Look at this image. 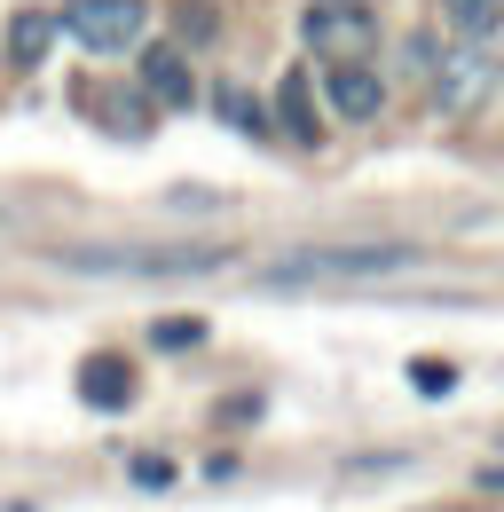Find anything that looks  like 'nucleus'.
I'll list each match as a JSON object with an SVG mask.
<instances>
[{"label": "nucleus", "instance_id": "13", "mask_svg": "<svg viewBox=\"0 0 504 512\" xmlns=\"http://www.w3.org/2000/svg\"><path fill=\"white\" fill-rule=\"evenodd\" d=\"M221 119H229V127H245L252 142L268 134V119H260V103H252V95H237V87H221Z\"/></svg>", "mask_w": 504, "mask_h": 512}, {"label": "nucleus", "instance_id": "1", "mask_svg": "<svg viewBox=\"0 0 504 512\" xmlns=\"http://www.w3.org/2000/svg\"><path fill=\"white\" fill-rule=\"evenodd\" d=\"M237 245H134V237H103V245H56V268L79 276H189V268H229Z\"/></svg>", "mask_w": 504, "mask_h": 512}, {"label": "nucleus", "instance_id": "16", "mask_svg": "<svg viewBox=\"0 0 504 512\" xmlns=\"http://www.w3.org/2000/svg\"><path fill=\"white\" fill-rule=\"evenodd\" d=\"M410 379L426 386V394H441V386H449V363H410Z\"/></svg>", "mask_w": 504, "mask_h": 512}, {"label": "nucleus", "instance_id": "9", "mask_svg": "<svg viewBox=\"0 0 504 512\" xmlns=\"http://www.w3.org/2000/svg\"><path fill=\"white\" fill-rule=\"evenodd\" d=\"M276 127L292 142H323V119H315V95H308V71H284L276 87Z\"/></svg>", "mask_w": 504, "mask_h": 512}, {"label": "nucleus", "instance_id": "3", "mask_svg": "<svg viewBox=\"0 0 504 512\" xmlns=\"http://www.w3.org/2000/svg\"><path fill=\"white\" fill-rule=\"evenodd\" d=\"M56 24L79 40V48H87V56H119V48H134V40H142L150 8H142V0H71Z\"/></svg>", "mask_w": 504, "mask_h": 512}, {"label": "nucleus", "instance_id": "15", "mask_svg": "<svg viewBox=\"0 0 504 512\" xmlns=\"http://www.w3.org/2000/svg\"><path fill=\"white\" fill-rule=\"evenodd\" d=\"M197 331H205L197 316H166L158 323V347H197Z\"/></svg>", "mask_w": 504, "mask_h": 512}, {"label": "nucleus", "instance_id": "4", "mask_svg": "<svg viewBox=\"0 0 504 512\" xmlns=\"http://www.w3.org/2000/svg\"><path fill=\"white\" fill-rule=\"evenodd\" d=\"M308 48L323 56V64H371L378 24L355 8V0H315L308 8Z\"/></svg>", "mask_w": 504, "mask_h": 512}, {"label": "nucleus", "instance_id": "2", "mask_svg": "<svg viewBox=\"0 0 504 512\" xmlns=\"http://www.w3.org/2000/svg\"><path fill=\"white\" fill-rule=\"evenodd\" d=\"M394 268H418L410 245H308V253H284L276 268H268V292L347 284V276H394Z\"/></svg>", "mask_w": 504, "mask_h": 512}, {"label": "nucleus", "instance_id": "7", "mask_svg": "<svg viewBox=\"0 0 504 512\" xmlns=\"http://www.w3.org/2000/svg\"><path fill=\"white\" fill-rule=\"evenodd\" d=\"M134 87H142L150 103H166V111H182L189 95H197V79H189V64L174 56V48H150V56H142V79H134Z\"/></svg>", "mask_w": 504, "mask_h": 512}, {"label": "nucleus", "instance_id": "6", "mask_svg": "<svg viewBox=\"0 0 504 512\" xmlns=\"http://www.w3.org/2000/svg\"><path fill=\"white\" fill-rule=\"evenodd\" d=\"M323 87H331V111H339V119H378V111H386V87L371 79V64H331Z\"/></svg>", "mask_w": 504, "mask_h": 512}, {"label": "nucleus", "instance_id": "5", "mask_svg": "<svg viewBox=\"0 0 504 512\" xmlns=\"http://www.w3.org/2000/svg\"><path fill=\"white\" fill-rule=\"evenodd\" d=\"M79 103H87V119H103L119 142H142V127H150V95L134 79H95Z\"/></svg>", "mask_w": 504, "mask_h": 512}, {"label": "nucleus", "instance_id": "8", "mask_svg": "<svg viewBox=\"0 0 504 512\" xmlns=\"http://www.w3.org/2000/svg\"><path fill=\"white\" fill-rule=\"evenodd\" d=\"M79 394H87L95 410H126V402H134V371H126V355H87V363H79Z\"/></svg>", "mask_w": 504, "mask_h": 512}, {"label": "nucleus", "instance_id": "10", "mask_svg": "<svg viewBox=\"0 0 504 512\" xmlns=\"http://www.w3.org/2000/svg\"><path fill=\"white\" fill-rule=\"evenodd\" d=\"M56 32H63V24L48 16V8H24V16H8V64L32 71L48 48H56Z\"/></svg>", "mask_w": 504, "mask_h": 512}, {"label": "nucleus", "instance_id": "11", "mask_svg": "<svg viewBox=\"0 0 504 512\" xmlns=\"http://www.w3.org/2000/svg\"><path fill=\"white\" fill-rule=\"evenodd\" d=\"M441 16H449V32H465V40H489L504 24V0H441Z\"/></svg>", "mask_w": 504, "mask_h": 512}, {"label": "nucleus", "instance_id": "12", "mask_svg": "<svg viewBox=\"0 0 504 512\" xmlns=\"http://www.w3.org/2000/svg\"><path fill=\"white\" fill-rule=\"evenodd\" d=\"M434 79H441V103L457 111V103H473V95H481V79H489V71H481V64H441Z\"/></svg>", "mask_w": 504, "mask_h": 512}, {"label": "nucleus", "instance_id": "14", "mask_svg": "<svg viewBox=\"0 0 504 512\" xmlns=\"http://www.w3.org/2000/svg\"><path fill=\"white\" fill-rule=\"evenodd\" d=\"M174 32H182V40H213V8H205V0H182V8H174Z\"/></svg>", "mask_w": 504, "mask_h": 512}]
</instances>
